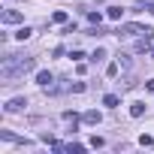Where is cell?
I'll list each match as a JSON object with an SVG mask.
<instances>
[{"mask_svg":"<svg viewBox=\"0 0 154 154\" xmlns=\"http://www.w3.org/2000/svg\"><path fill=\"white\" fill-rule=\"evenodd\" d=\"M33 66H36L33 57H27V54H9L3 60V66H0V79H3V85H12L15 79H21V75L30 72Z\"/></svg>","mask_w":154,"mask_h":154,"instance_id":"cell-1","label":"cell"},{"mask_svg":"<svg viewBox=\"0 0 154 154\" xmlns=\"http://www.w3.org/2000/svg\"><path fill=\"white\" fill-rule=\"evenodd\" d=\"M36 82L42 85V91H57V88H54V75H51L48 69H42V72H36Z\"/></svg>","mask_w":154,"mask_h":154,"instance_id":"cell-2","label":"cell"},{"mask_svg":"<svg viewBox=\"0 0 154 154\" xmlns=\"http://www.w3.org/2000/svg\"><path fill=\"white\" fill-rule=\"evenodd\" d=\"M148 27H142V24H121L118 27V36H136V33H145Z\"/></svg>","mask_w":154,"mask_h":154,"instance_id":"cell-3","label":"cell"},{"mask_svg":"<svg viewBox=\"0 0 154 154\" xmlns=\"http://www.w3.org/2000/svg\"><path fill=\"white\" fill-rule=\"evenodd\" d=\"M0 21H3V24H18V21H24V15L18 9H6L3 15H0Z\"/></svg>","mask_w":154,"mask_h":154,"instance_id":"cell-4","label":"cell"},{"mask_svg":"<svg viewBox=\"0 0 154 154\" xmlns=\"http://www.w3.org/2000/svg\"><path fill=\"white\" fill-rule=\"evenodd\" d=\"M82 121H85V124H91V127H97V124H100V121H103V115H100V112H97V109H88V112H85V115H82Z\"/></svg>","mask_w":154,"mask_h":154,"instance_id":"cell-5","label":"cell"},{"mask_svg":"<svg viewBox=\"0 0 154 154\" xmlns=\"http://www.w3.org/2000/svg\"><path fill=\"white\" fill-rule=\"evenodd\" d=\"M24 106H27V100H24V97H15V100H9L3 109H6V112H21Z\"/></svg>","mask_w":154,"mask_h":154,"instance_id":"cell-6","label":"cell"},{"mask_svg":"<svg viewBox=\"0 0 154 154\" xmlns=\"http://www.w3.org/2000/svg\"><path fill=\"white\" fill-rule=\"evenodd\" d=\"M130 115H133V118H142V115H145V103H139V100L130 103Z\"/></svg>","mask_w":154,"mask_h":154,"instance_id":"cell-7","label":"cell"},{"mask_svg":"<svg viewBox=\"0 0 154 154\" xmlns=\"http://www.w3.org/2000/svg\"><path fill=\"white\" fill-rule=\"evenodd\" d=\"M106 15H109L112 21H121V15H124V9H121V6H112V9L106 12Z\"/></svg>","mask_w":154,"mask_h":154,"instance_id":"cell-8","label":"cell"},{"mask_svg":"<svg viewBox=\"0 0 154 154\" xmlns=\"http://www.w3.org/2000/svg\"><path fill=\"white\" fill-rule=\"evenodd\" d=\"M51 21H54V24H66V12H63V9H57V12L51 15Z\"/></svg>","mask_w":154,"mask_h":154,"instance_id":"cell-9","label":"cell"},{"mask_svg":"<svg viewBox=\"0 0 154 154\" xmlns=\"http://www.w3.org/2000/svg\"><path fill=\"white\" fill-rule=\"evenodd\" d=\"M30 36H33V30H30V27H21V30L15 33V39H21V42H24V39H30Z\"/></svg>","mask_w":154,"mask_h":154,"instance_id":"cell-10","label":"cell"},{"mask_svg":"<svg viewBox=\"0 0 154 154\" xmlns=\"http://www.w3.org/2000/svg\"><path fill=\"white\" fill-rule=\"evenodd\" d=\"M103 103H106V106H109V109H115V106H118V103H121V100H118V97H115V94H106V97H103Z\"/></svg>","mask_w":154,"mask_h":154,"instance_id":"cell-11","label":"cell"},{"mask_svg":"<svg viewBox=\"0 0 154 154\" xmlns=\"http://www.w3.org/2000/svg\"><path fill=\"white\" fill-rule=\"evenodd\" d=\"M88 21H91V24H100L103 15H100V12H88Z\"/></svg>","mask_w":154,"mask_h":154,"instance_id":"cell-12","label":"cell"},{"mask_svg":"<svg viewBox=\"0 0 154 154\" xmlns=\"http://www.w3.org/2000/svg\"><path fill=\"white\" fill-rule=\"evenodd\" d=\"M118 69H121V63H109L106 66V75H118Z\"/></svg>","mask_w":154,"mask_h":154,"instance_id":"cell-13","label":"cell"},{"mask_svg":"<svg viewBox=\"0 0 154 154\" xmlns=\"http://www.w3.org/2000/svg\"><path fill=\"white\" fill-rule=\"evenodd\" d=\"M88 145H91V148H103V136H94Z\"/></svg>","mask_w":154,"mask_h":154,"instance_id":"cell-14","label":"cell"},{"mask_svg":"<svg viewBox=\"0 0 154 154\" xmlns=\"http://www.w3.org/2000/svg\"><path fill=\"white\" fill-rule=\"evenodd\" d=\"M103 57H106V51H103V48H97V51L91 54V60H103Z\"/></svg>","mask_w":154,"mask_h":154,"instance_id":"cell-15","label":"cell"},{"mask_svg":"<svg viewBox=\"0 0 154 154\" xmlns=\"http://www.w3.org/2000/svg\"><path fill=\"white\" fill-rule=\"evenodd\" d=\"M145 91H154V79H148V82H145Z\"/></svg>","mask_w":154,"mask_h":154,"instance_id":"cell-16","label":"cell"},{"mask_svg":"<svg viewBox=\"0 0 154 154\" xmlns=\"http://www.w3.org/2000/svg\"><path fill=\"white\" fill-rule=\"evenodd\" d=\"M151 57H154V48H151Z\"/></svg>","mask_w":154,"mask_h":154,"instance_id":"cell-17","label":"cell"}]
</instances>
